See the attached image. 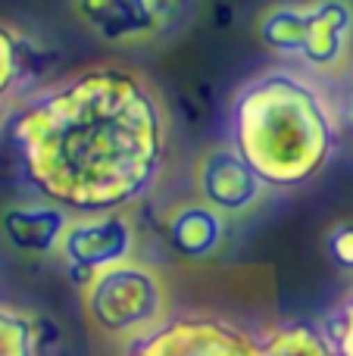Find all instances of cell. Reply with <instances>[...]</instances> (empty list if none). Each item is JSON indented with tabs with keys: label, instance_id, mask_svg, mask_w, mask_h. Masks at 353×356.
Segmentation results:
<instances>
[{
	"label": "cell",
	"instance_id": "2e32d148",
	"mask_svg": "<svg viewBox=\"0 0 353 356\" xmlns=\"http://www.w3.org/2000/svg\"><path fill=\"white\" fill-rule=\"evenodd\" d=\"M335 94V110H338V125H341V135L353 138V69L341 79Z\"/></svg>",
	"mask_w": 353,
	"mask_h": 356
},
{
	"label": "cell",
	"instance_id": "52a82bcc",
	"mask_svg": "<svg viewBox=\"0 0 353 356\" xmlns=\"http://www.w3.org/2000/svg\"><path fill=\"white\" fill-rule=\"evenodd\" d=\"M125 356H263L254 334L222 319L181 316L125 344Z\"/></svg>",
	"mask_w": 353,
	"mask_h": 356
},
{
	"label": "cell",
	"instance_id": "3957f363",
	"mask_svg": "<svg viewBox=\"0 0 353 356\" xmlns=\"http://www.w3.org/2000/svg\"><path fill=\"white\" fill-rule=\"evenodd\" d=\"M254 31L285 66L322 81L353 69V0H279L256 16Z\"/></svg>",
	"mask_w": 353,
	"mask_h": 356
},
{
	"label": "cell",
	"instance_id": "6da1fadb",
	"mask_svg": "<svg viewBox=\"0 0 353 356\" xmlns=\"http://www.w3.org/2000/svg\"><path fill=\"white\" fill-rule=\"evenodd\" d=\"M6 141L41 200L72 216L113 213L156 188L172 119L144 72L125 63H91L13 104Z\"/></svg>",
	"mask_w": 353,
	"mask_h": 356
},
{
	"label": "cell",
	"instance_id": "4fadbf2b",
	"mask_svg": "<svg viewBox=\"0 0 353 356\" xmlns=\"http://www.w3.org/2000/svg\"><path fill=\"white\" fill-rule=\"evenodd\" d=\"M0 356H38V316L0 303Z\"/></svg>",
	"mask_w": 353,
	"mask_h": 356
},
{
	"label": "cell",
	"instance_id": "8fae6325",
	"mask_svg": "<svg viewBox=\"0 0 353 356\" xmlns=\"http://www.w3.org/2000/svg\"><path fill=\"white\" fill-rule=\"evenodd\" d=\"M225 234H229V219L197 197L175 203L163 219V238L169 250L188 263H204L216 257L225 244Z\"/></svg>",
	"mask_w": 353,
	"mask_h": 356
},
{
	"label": "cell",
	"instance_id": "8992f818",
	"mask_svg": "<svg viewBox=\"0 0 353 356\" xmlns=\"http://www.w3.org/2000/svg\"><path fill=\"white\" fill-rule=\"evenodd\" d=\"M188 0H72V13L106 44H150L179 25Z\"/></svg>",
	"mask_w": 353,
	"mask_h": 356
},
{
	"label": "cell",
	"instance_id": "277c9868",
	"mask_svg": "<svg viewBox=\"0 0 353 356\" xmlns=\"http://www.w3.org/2000/svg\"><path fill=\"white\" fill-rule=\"evenodd\" d=\"M81 307L97 334L131 344L169 319V284L156 266L131 257L88 278Z\"/></svg>",
	"mask_w": 353,
	"mask_h": 356
},
{
	"label": "cell",
	"instance_id": "7c38bea8",
	"mask_svg": "<svg viewBox=\"0 0 353 356\" xmlns=\"http://www.w3.org/2000/svg\"><path fill=\"white\" fill-rule=\"evenodd\" d=\"M263 356H335L319 322H281L256 338Z\"/></svg>",
	"mask_w": 353,
	"mask_h": 356
},
{
	"label": "cell",
	"instance_id": "9a60e30c",
	"mask_svg": "<svg viewBox=\"0 0 353 356\" xmlns=\"http://www.w3.org/2000/svg\"><path fill=\"white\" fill-rule=\"evenodd\" d=\"M322 247H325L329 263L335 266L338 272L353 275V216H344V219L331 222V225L325 228Z\"/></svg>",
	"mask_w": 353,
	"mask_h": 356
},
{
	"label": "cell",
	"instance_id": "5bb4252c",
	"mask_svg": "<svg viewBox=\"0 0 353 356\" xmlns=\"http://www.w3.org/2000/svg\"><path fill=\"white\" fill-rule=\"evenodd\" d=\"M319 328L325 332L335 356H353V291L335 309H329V316L319 322Z\"/></svg>",
	"mask_w": 353,
	"mask_h": 356
},
{
	"label": "cell",
	"instance_id": "ba28073f",
	"mask_svg": "<svg viewBox=\"0 0 353 356\" xmlns=\"http://www.w3.org/2000/svg\"><path fill=\"white\" fill-rule=\"evenodd\" d=\"M266 191L263 178L231 147L229 138L204 147L194 163V197L222 213L225 219L256 209Z\"/></svg>",
	"mask_w": 353,
	"mask_h": 356
},
{
	"label": "cell",
	"instance_id": "7a4b0ae2",
	"mask_svg": "<svg viewBox=\"0 0 353 356\" xmlns=\"http://www.w3.org/2000/svg\"><path fill=\"white\" fill-rule=\"evenodd\" d=\"M229 141L269 191L304 188L341 141L335 94L304 69L269 66L231 94Z\"/></svg>",
	"mask_w": 353,
	"mask_h": 356
},
{
	"label": "cell",
	"instance_id": "30bf717a",
	"mask_svg": "<svg viewBox=\"0 0 353 356\" xmlns=\"http://www.w3.org/2000/svg\"><path fill=\"white\" fill-rule=\"evenodd\" d=\"M72 213L50 200H16L0 209V234L22 257H56Z\"/></svg>",
	"mask_w": 353,
	"mask_h": 356
},
{
	"label": "cell",
	"instance_id": "5b68a950",
	"mask_svg": "<svg viewBox=\"0 0 353 356\" xmlns=\"http://www.w3.org/2000/svg\"><path fill=\"white\" fill-rule=\"evenodd\" d=\"M138 250V225L129 209L113 213H81L72 216L60 241V263L66 266L75 284H85L91 275L131 259Z\"/></svg>",
	"mask_w": 353,
	"mask_h": 356
},
{
	"label": "cell",
	"instance_id": "9c48e42d",
	"mask_svg": "<svg viewBox=\"0 0 353 356\" xmlns=\"http://www.w3.org/2000/svg\"><path fill=\"white\" fill-rule=\"evenodd\" d=\"M56 54L16 22L0 19V104H19L50 85Z\"/></svg>",
	"mask_w": 353,
	"mask_h": 356
}]
</instances>
